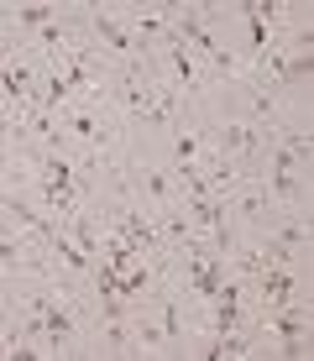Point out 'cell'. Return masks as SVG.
<instances>
[{
    "instance_id": "obj_1",
    "label": "cell",
    "mask_w": 314,
    "mask_h": 361,
    "mask_svg": "<svg viewBox=\"0 0 314 361\" xmlns=\"http://www.w3.org/2000/svg\"><path fill=\"white\" fill-rule=\"evenodd\" d=\"M262 288H267L272 309L288 304V293H294V272H288V267H267V272H262Z\"/></svg>"
},
{
    "instance_id": "obj_2",
    "label": "cell",
    "mask_w": 314,
    "mask_h": 361,
    "mask_svg": "<svg viewBox=\"0 0 314 361\" xmlns=\"http://www.w3.org/2000/svg\"><path fill=\"white\" fill-rule=\"evenodd\" d=\"M225 147H231V152H251V147H257V131L251 126H225Z\"/></svg>"
},
{
    "instance_id": "obj_3",
    "label": "cell",
    "mask_w": 314,
    "mask_h": 361,
    "mask_svg": "<svg viewBox=\"0 0 314 361\" xmlns=\"http://www.w3.org/2000/svg\"><path fill=\"white\" fill-rule=\"evenodd\" d=\"M95 27H99V37H105V42H116V47H131V37H126V27H121V21H110V16H95Z\"/></svg>"
},
{
    "instance_id": "obj_4",
    "label": "cell",
    "mask_w": 314,
    "mask_h": 361,
    "mask_svg": "<svg viewBox=\"0 0 314 361\" xmlns=\"http://www.w3.org/2000/svg\"><path fill=\"white\" fill-rule=\"evenodd\" d=\"M16 16H21V27H47V16H53V11H47V6H21Z\"/></svg>"
}]
</instances>
